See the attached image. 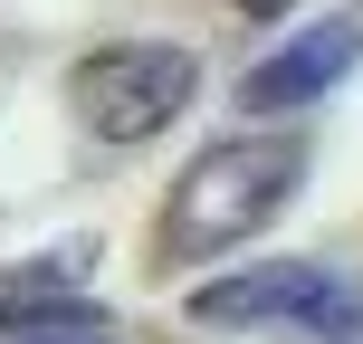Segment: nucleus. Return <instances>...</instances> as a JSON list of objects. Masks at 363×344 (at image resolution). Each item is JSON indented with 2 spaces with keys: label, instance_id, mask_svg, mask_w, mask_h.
I'll return each mask as SVG.
<instances>
[{
  "label": "nucleus",
  "instance_id": "nucleus-8",
  "mask_svg": "<svg viewBox=\"0 0 363 344\" xmlns=\"http://www.w3.org/2000/svg\"><path fill=\"white\" fill-rule=\"evenodd\" d=\"M230 10H249V19H287L296 0H230Z\"/></svg>",
  "mask_w": 363,
  "mask_h": 344
},
{
  "label": "nucleus",
  "instance_id": "nucleus-7",
  "mask_svg": "<svg viewBox=\"0 0 363 344\" xmlns=\"http://www.w3.org/2000/svg\"><path fill=\"white\" fill-rule=\"evenodd\" d=\"M0 344H115L96 316H57V326H19V335H0Z\"/></svg>",
  "mask_w": 363,
  "mask_h": 344
},
{
  "label": "nucleus",
  "instance_id": "nucleus-4",
  "mask_svg": "<svg viewBox=\"0 0 363 344\" xmlns=\"http://www.w3.org/2000/svg\"><path fill=\"white\" fill-rule=\"evenodd\" d=\"M363 57V29L354 19H315V29H296L277 57H258L249 77H239V106L249 115H287V106H315L325 87H345Z\"/></svg>",
  "mask_w": 363,
  "mask_h": 344
},
{
  "label": "nucleus",
  "instance_id": "nucleus-3",
  "mask_svg": "<svg viewBox=\"0 0 363 344\" xmlns=\"http://www.w3.org/2000/svg\"><path fill=\"white\" fill-rule=\"evenodd\" d=\"M335 287V268H306V258H268V268H239V277H211V287H191V326H306L315 296Z\"/></svg>",
  "mask_w": 363,
  "mask_h": 344
},
{
  "label": "nucleus",
  "instance_id": "nucleus-6",
  "mask_svg": "<svg viewBox=\"0 0 363 344\" xmlns=\"http://www.w3.org/2000/svg\"><path fill=\"white\" fill-rule=\"evenodd\" d=\"M296 335H315V344H363V287H354V277H335Z\"/></svg>",
  "mask_w": 363,
  "mask_h": 344
},
{
  "label": "nucleus",
  "instance_id": "nucleus-5",
  "mask_svg": "<svg viewBox=\"0 0 363 344\" xmlns=\"http://www.w3.org/2000/svg\"><path fill=\"white\" fill-rule=\"evenodd\" d=\"M57 316H96L86 306V287H77L67 268H0V335H19V326H57Z\"/></svg>",
  "mask_w": 363,
  "mask_h": 344
},
{
  "label": "nucleus",
  "instance_id": "nucleus-1",
  "mask_svg": "<svg viewBox=\"0 0 363 344\" xmlns=\"http://www.w3.org/2000/svg\"><path fill=\"white\" fill-rule=\"evenodd\" d=\"M306 182V144L296 134H230V144L191 153L163 201V249L172 258H220L230 239H249L258 220L287 211V192Z\"/></svg>",
  "mask_w": 363,
  "mask_h": 344
},
{
  "label": "nucleus",
  "instance_id": "nucleus-2",
  "mask_svg": "<svg viewBox=\"0 0 363 344\" xmlns=\"http://www.w3.org/2000/svg\"><path fill=\"white\" fill-rule=\"evenodd\" d=\"M191 96H201V57L172 48V38H115V48H96L67 77V106H77V125L96 144H144Z\"/></svg>",
  "mask_w": 363,
  "mask_h": 344
}]
</instances>
